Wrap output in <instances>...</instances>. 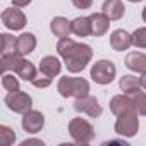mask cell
<instances>
[{"instance_id":"7c38bea8","label":"cell","mask_w":146,"mask_h":146,"mask_svg":"<svg viewBox=\"0 0 146 146\" xmlns=\"http://www.w3.org/2000/svg\"><path fill=\"white\" fill-rule=\"evenodd\" d=\"M132 45V35H129L125 29H115L110 35V46L117 52H124Z\"/></svg>"},{"instance_id":"5b68a950","label":"cell","mask_w":146,"mask_h":146,"mask_svg":"<svg viewBox=\"0 0 146 146\" xmlns=\"http://www.w3.org/2000/svg\"><path fill=\"white\" fill-rule=\"evenodd\" d=\"M115 74H117L115 64L110 60H98L91 67V79L98 84H110L115 79Z\"/></svg>"},{"instance_id":"8992f818","label":"cell","mask_w":146,"mask_h":146,"mask_svg":"<svg viewBox=\"0 0 146 146\" xmlns=\"http://www.w3.org/2000/svg\"><path fill=\"white\" fill-rule=\"evenodd\" d=\"M5 105L9 110H12L14 113H26L31 110V105H33V100L28 93L24 91H9V95L5 96Z\"/></svg>"},{"instance_id":"ffe728a7","label":"cell","mask_w":146,"mask_h":146,"mask_svg":"<svg viewBox=\"0 0 146 146\" xmlns=\"http://www.w3.org/2000/svg\"><path fill=\"white\" fill-rule=\"evenodd\" d=\"M119 86H120V90L125 95H132V93H136V91L141 90L139 78H136V76H122L120 81H119Z\"/></svg>"},{"instance_id":"f1b7e54d","label":"cell","mask_w":146,"mask_h":146,"mask_svg":"<svg viewBox=\"0 0 146 146\" xmlns=\"http://www.w3.org/2000/svg\"><path fill=\"white\" fill-rule=\"evenodd\" d=\"M12 4H14V7L23 9V7H26V5H29V4H31V0H12Z\"/></svg>"},{"instance_id":"9c48e42d","label":"cell","mask_w":146,"mask_h":146,"mask_svg":"<svg viewBox=\"0 0 146 146\" xmlns=\"http://www.w3.org/2000/svg\"><path fill=\"white\" fill-rule=\"evenodd\" d=\"M74 108L78 112H83V113L93 117V119H96V117L102 115V107H100V103H98V100L95 96H88L86 95L83 98H76Z\"/></svg>"},{"instance_id":"8fae6325","label":"cell","mask_w":146,"mask_h":146,"mask_svg":"<svg viewBox=\"0 0 146 146\" xmlns=\"http://www.w3.org/2000/svg\"><path fill=\"white\" fill-rule=\"evenodd\" d=\"M102 12L110 19V21H119L125 14V7L122 0H105L102 5Z\"/></svg>"},{"instance_id":"277c9868","label":"cell","mask_w":146,"mask_h":146,"mask_svg":"<svg viewBox=\"0 0 146 146\" xmlns=\"http://www.w3.org/2000/svg\"><path fill=\"white\" fill-rule=\"evenodd\" d=\"M117 122H115V132L119 136H125V137H132L137 134L139 131V119H137V112L131 110V112H124L120 115H117Z\"/></svg>"},{"instance_id":"4316f807","label":"cell","mask_w":146,"mask_h":146,"mask_svg":"<svg viewBox=\"0 0 146 146\" xmlns=\"http://www.w3.org/2000/svg\"><path fill=\"white\" fill-rule=\"evenodd\" d=\"M31 83H33L35 88H46V86L52 84V78L46 76V74H43V72H40V74H36V78Z\"/></svg>"},{"instance_id":"603a6c76","label":"cell","mask_w":146,"mask_h":146,"mask_svg":"<svg viewBox=\"0 0 146 146\" xmlns=\"http://www.w3.org/2000/svg\"><path fill=\"white\" fill-rule=\"evenodd\" d=\"M132 100H134V105H136V112L137 115H146V93L144 91H136L131 95Z\"/></svg>"},{"instance_id":"e0dca14e","label":"cell","mask_w":146,"mask_h":146,"mask_svg":"<svg viewBox=\"0 0 146 146\" xmlns=\"http://www.w3.org/2000/svg\"><path fill=\"white\" fill-rule=\"evenodd\" d=\"M35 48H36V38H35L33 33H23L17 38V52L23 57L28 55V53H31Z\"/></svg>"},{"instance_id":"d4e9b609","label":"cell","mask_w":146,"mask_h":146,"mask_svg":"<svg viewBox=\"0 0 146 146\" xmlns=\"http://www.w3.org/2000/svg\"><path fill=\"white\" fill-rule=\"evenodd\" d=\"M2 86H4L5 91H17L19 90V79L14 78V74L4 72V76H2Z\"/></svg>"},{"instance_id":"6da1fadb","label":"cell","mask_w":146,"mask_h":146,"mask_svg":"<svg viewBox=\"0 0 146 146\" xmlns=\"http://www.w3.org/2000/svg\"><path fill=\"white\" fill-rule=\"evenodd\" d=\"M57 52L58 55L64 58V64L67 67L69 72H81L90 60L93 58V50L90 45L86 43H76L74 40L67 38H60L57 43Z\"/></svg>"},{"instance_id":"52a82bcc","label":"cell","mask_w":146,"mask_h":146,"mask_svg":"<svg viewBox=\"0 0 146 146\" xmlns=\"http://www.w3.org/2000/svg\"><path fill=\"white\" fill-rule=\"evenodd\" d=\"M2 23L7 29L12 31H19L26 26V16L19 11V7H12V9H5L2 12Z\"/></svg>"},{"instance_id":"4dcf8cb0","label":"cell","mask_w":146,"mask_h":146,"mask_svg":"<svg viewBox=\"0 0 146 146\" xmlns=\"http://www.w3.org/2000/svg\"><path fill=\"white\" fill-rule=\"evenodd\" d=\"M139 83H141V88H143V90H146V72H143V74H141Z\"/></svg>"},{"instance_id":"484cf974","label":"cell","mask_w":146,"mask_h":146,"mask_svg":"<svg viewBox=\"0 0 146 146\" xmlns=\"http://www.w3.org/2000/svg\"><path fill=\"white\" fill-rule=\"evenodd\" d=\"M132 45L137 48H146V28H137L132 33Z\"/></svg>"},{"instance_id":"7a4b0ae2","label":"cell","mask_w":146,"mask_h":146,"mask_svg":"<svg viewBox=\"0 0 146 146\" xmlns=\"http://www.w3.org/2000/svg\"><path fill=\"white\" fill-rule=\"evenodd\" d=\"M58 93L64 98H83L90 91V83L84 78H60L57 84Z\"/></svg>"},{"instance_id":"5bb4252c","label":"cell","mask_w":146,"mask_h":146,"mask_svg":"<svg viewBox=\"0 0 146 146\" xmlns=\"http://www.w3.org/2000/svg\"><path fill=\"white\" fill-rule=\"evenodd\" d=\"M125 67L134 70V72H139V74H143V72H146V55L141 53V52H131L127 53L125 57Z\"/></svg>"},{"instance_id":"30bf717a","label":"cell","mask_w":146,"mask_h":146,"mask_svg":"<svg viewBox=\"0 0 146 146\" xmlns=\"http://www.w3.org/2000/svg\"><path fill=\"white\" fill-rule=\"evenodd\" d=\"M110 110H112V113L120 115V113L131 112V110L136 112V105H134L132 96L124 93V95H117V96H113V98L110 100Z\"/></svg>"},{"instance_id":"ac0fdd59","label":"cell","mask_w":146,"mask_h":146,"mask_svg":"<svg viewBox=\"0 0 146 146\" xmlns=\"http://www.w3.org/2000/svg\"><path fill=\"white\" fill-rule=\"evenodd\" d=\"M14 72H16V74H17L21 79H24V81H33V79L36 78V69H35L33 62L26 60L24 57H23V60L19 62V65L16 67Z\"/></svg>"},{"instance_id":"d6986e66","label":"cell","mask_w":146,"mask_h":146,"mask_svg":"<svg viewBox=\"0 0 146 146\" xmlns=\"http://www.w3.org/2000/svg\"><path fill=\"white\" fill-rule=\"evenodd\" d=\"M72 33L76 36H90L91 35V19L90 17H76L72 21Z\"/></svg>"},{"instance_id":"83f0119b","label":"cell","mask_w":146,"mask_h":146,"mask_svg":"<svg viewBox=\"0 0 146 146\" xmlns=\"http://www.w3.org/2000/svg\"><path fill=\"white\" fill-rule=\"evenodd\" d=\"M72 4H74V7L84 11V9H90V7H91L93 0H72Z\"/></svg>"},{"instance_id":"cb8c5ba5","label":"cell","mask_w":146,"mask_h":146,"mask_svg":"<svg viewBox=\"0 0 146 146\" xmlns=\"http://www.w3.org/2000/svg\"><path fill=\"white\" fill-rule=\"evenodd\" d=\"M14 141H16L14 131L11 127H7V125H0V144L2 146H11V144H14Z\"/></svg>"},{"instance_id":"1f68e13d","label":"cell","mask_w":146,"mask_h":146,"mask_svg":"<svg viewBox=\"0 0 146 146\" xmlns=\"http://www.w3.org/2000/svg\"><path fill=\"white\" fill-rule=\"evenodd\" d=\"M143 21H144V23H146V7H144V9H143Z\"/></svg>"},{"instance_id":"2e32d148","label":"cell","mask_w":146,"mask_h":146,"mask_svg":"<svg viewBox=\"0 0 146 146\" xmlns=\"http://www.w3.org/2000/svg\"><path fill=\"white\" fill-rule=\"evenodd\" d=\"M60 69H62L60 60L55 58V57H52V55L43 57L41 62H40V72H43V74H46V76H50V78L58 76V74H60Z\"/></svg>"},{"instance_id":"3957f363","label":"cell","mask_w":146,"mask_h":146,"mask_svg":"<svg viewBox=\"0 0 146 146\" xmlns=\"http://www.w3.org/2000/svg\"><path fill=\"white\" fill-rule=\"evenodd\" d=\"M69 134L78 144H88L95 139L93 125L81 117H76L69 122Z\"/></svg>"},{"instance_id":"f546056e","label":"cell","mask_w":146,"mask_h":146,"mask_svg":"<svg viewBox=\"0 0 146 146\" xmlns=\"http://www.w3.org/2000/svg\"><path fill=\"white\" fill-rule=\"evenodd\" d=\"M29 144H41L43 146V141H40V139H26V141L21 143V146H29Z\"/></svg>"},{"instance_id":"ba28073f","label":"cell","mask_w":146,"mask_h":146,"mask_svg":"<svg viewBox=\"0 0 146 146\" xmlns=\"http://www.w3.org/2000/svg\"><path fill=\"white\" fill-rule=\"evenodd\" d=\"M21 125L26 132L29 134H36L43 129L45 125V117L41 112L38 110H29L26 113H23V120H21Z\"/></svg>"},{"instance_id":"d6a6232c","label":"cell","mask_w":146,"mask_h":146,"mask_svg":"<svg viewBox=\"0 0 146 146\" xmlns=\"http://www.w3.org/2000/svg\"><path fill=\"white\" fill-rule=\"evenodd\" d=\"M129 2H139V0H129Z\"/></svg>"},{"instance_id":"9a60e30c","label":"cell","mask_w":146,"mask_h":146,"mask_svg":"<svg viewBox=\"0 0 146 146\" xmlns=\"http://www.w3.org/2000/svg\"><path fill=\"white\" fill-rule=\"evenodd\" d=\"M50 29L58 38H67L72 33V21H67L65 17H53L50 23Z\"/></svg>"},{"instance_id":"4fadbf2b","label":"cell","mask_w":146,"mask_h":146,"mask_svg":"<svg viewBox=\"0 0 146 146\" xmlns=\"http://www.w3.org/2000/svg\"><path fill=\"white\" fill-rule=\"evenodd\" d=\"M90 19H91V35H93V36H103V35L108 31L110 19H108L103 12L91 14Z\"/></svg>"},{"instance_id":"7402d4cb","label":"cell","mask_w":146,"mask_h":146,"mask_svg":"<svg viewBox=\"0 0 146 146\" xmlns=\"http://www.w3.org/2000/svg\"><path fill=\"white\" fill-rule=\"evenodd\" d=\"M0 36H2V55L17 52V38H14L9 33H4V35H0Z\"/></svg>"},{"instance_id":"44dd1931","label":"cell","mask_w":146,"mask_h":146,"mask_svg":"<svg viewBox=\"0 0 146 146\" xmlns=\"http://www.w3.org/2000/svg\"><path fill=\"white\" fill-rule=\"evenodd\" d=\"M21 60H23V55H21L19 52L2 55V70H4V72L16 70V67L19 65V62H21Z\"/></svg>"}]
</instances>
